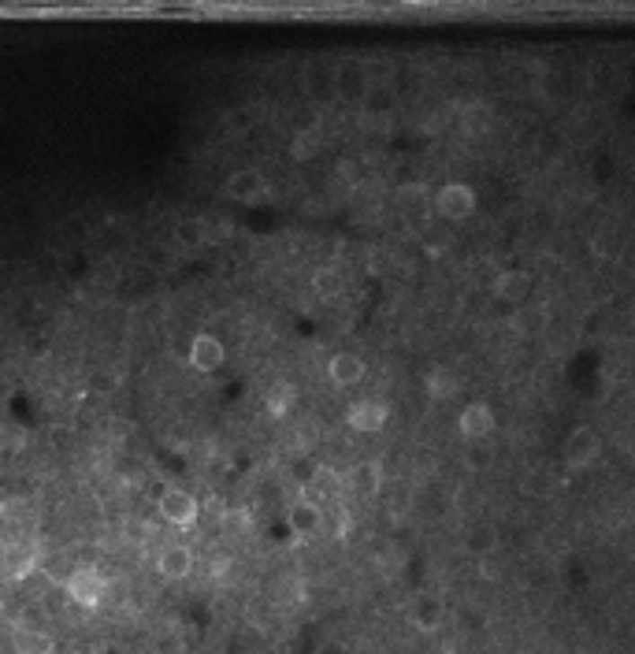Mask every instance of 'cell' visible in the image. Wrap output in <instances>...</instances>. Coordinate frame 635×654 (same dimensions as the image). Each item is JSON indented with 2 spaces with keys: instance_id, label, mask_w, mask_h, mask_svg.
<instances>
[{
  "instance_id": "obj_1",
  "label": "cell",
  "mask_w": 635,
  "mask_h": 654,
  "mask_svg": "<svg viewBox=\"0 0 635 654\" xmlns=\"http://www.w3.org/2000/svg\"><path fill=\"white\" fill-rule=\"evenodd\" d=\"M67 598L75 606H82V610H97L101 603H104V595H108V577L101 569H90V565H78L71 577H67Z\"/></svg>"
},
{
  "instance_id": "obj_2",
  "label": "cell",
  "mask_w": 635,
  "mask_h": 654,
  "mask_svg": "<svg viewBox=\"0 0 635 654\" xmlns=\"http://www.w3.org/2000/svg\"><path fill=\"white\" fill-rule=\"evenodd\" d=\"M156 509L160 517L168 521L172 528H193L198 525V499L190 490H179V487H168L163 495L156 499Z\"/></svg>"
},
{
  "instance_id": "obj_3",
  "label": "cell",
  "mask_w": 635,
  "mask_h": 654,
  "mask_svg": "<svg viewBox=\"0 0 635 654\" xmlns=\"http://www.w3.org/2000/svg\"><path fill=\"white\" fill-rule=\"evenodd\" d=\"M435 208L443 220H468V216L476 212V190L464 186V182H446L435 194Z\"/></svg>"
},
{
  "instance_id": "obj_4",
  "label": "cell",
  "mask_w": 635,
  "mask_h": 654,
  "mask_svg": "<svg viewBox=\"0 0 635 654\" xmlns=\"http://www.w3.org/2000/svg\"><path fill=\"white\" fill-rule=\"evenodd\" d=\"M598 454H602V439H598L595 428H576L569 439H565V465L569 469H587V465H595Z\"/></svg>"
},
{
  "instance_id": "obj_5",
  "label": "cell",
  "mask_w": 635,
  "mask_h": 654,
  "mask_svg": "<svg viewBox=\"0 0 635 654\" xmlns=\"http://www.w3.org/2000/svg\"><path fill=\"white\" fill-rule=\"evenodd\" d=\"M457 431L464 435L468 443H487L490 435H494V409H490L487 402L464 405L461 417H457Z\"/></svg>"
},
{
  "instance_id": "obj_6",
  "label": "cell",
  "mask_w": 635,
  "mask_h": 654,
  "mask_svg": "<svg viewBox=\"0 0 635 654\" xmlns=\"http://www.w3.org/2000/svg\"><path fill=\"white\" fill-rule=\"evenodd\" d=\"M386 420H391V405L379 402V398H361L349 405V428L361 431V435H375L386 428Z\"/></svg>"
},
{
  "instance_id": "obj_7",
  "label": "cell",
  "mask_w": 635,
  "mask_h": 654,
  "mask_svg": "<svg viewBox=\"0 0 635 654\" xmlns=\"http://www.w3.org/2000/svg\"><path fill=\"white\" fill-rule=\"evenodd\" d=\"M227 198L238 201V205H257V201L268 198V179H264L260 172H253V168L234 172V175L227 179Z\"/></svg>"
},
{
  "instance_id": "obj_8",
  "label": "cell",
  "mask_w": 635,
  "mask_h": 654,
  "mask_svg": "<svg viewBox=\"0 0 635 654\" xmlns=\"http://www.w3.org/2000/svg\"><path fill=\"white\" fill-rule=\"evenodd\" d=\"M368 90H372V82H368V71L361 64H342V67H335V97H342V101H365Z\"/></svg>"
},
{
  "instance_id": "obj_9",
  "label": "cell",
  "mask_w": 635,
  "mask_h": 654,
  "mask_svg": "<svg viewBox=\"0 0 635 654\" xmlns=\"http://www.w3.org/2000/svg\"><path fill=\"white\" fill-rule=\"evenodd\" d=\"M224 358H227V349L216 335H198L190 342V368L193 372H216L224 365Z\"/></svg>"
},
{
  "instance_id": "obj_10",
  "label": "cell",
  "mask_w": 635,
  "mask_h": 654,
  "mask_svg": "<svg viewBox=\"0 0 635 654\" xmlns=\"http://www.w3.org/2000/svg\"><path fill=\"white\" fill-rule=\"evenodd\" d=\"M156 572L163 580H186L193 572V551L182 547V543H172V547H163L160 558H156Z\"/></svg>"
},
{
  "instance_id": "obj_11",
  "label": "cell",
  "mask_w": 635,
  "mask_h": 654,
  "mask_svg": "<svg viewBox=\"0 0 635 654\" xmlns=\"http://www.w3.org/2000/svg\"><path fill=\"white\" fill-rule=\"evenodd\" d=\"M528 294H532V276H528V271L509 268V271H502V276L494 279V297H498V302L520 305Z\"/></svg>"
},
{
  "instance_id": "obj_12",
  "label": "cell",
  "mask_w": 635,
  "mask_h": 654,
  "mask_svg": "<svg viewBox=\"0 0 635 654\" xmlns=\"http://www.w3.org/2000/svg\"><path fill=\"white\" fill-rule=\"evenodd\" d=\"M327 376L335 387H357L365 379V361L357 358V353H335L327 365Z\"/></svg>"
},
{
  "instance_id": "obj_13",
  "label": "cell",
  "mask_w": 635,
  "mask_h": 654,
  "mask_svg": "<svg viewBox=\"0 0 635 654\" xmlns=\"http://www.w3.org/2000/svg\"><path fill=\"white\" fill-rule=\"evenodd\" d=\"M323 528V506L309 502V499H297L290 506V532L294 535H316Z\"/></svg>"
},
{
  "instance_id": "obj_14",
  "label": "cell",
  "mask_w": 635,
  "mask_h": 654,
  "mask_svg": "<svg viewBox=\"0 0 635 654\" xmlns=\"http://www.w3.org/2000/svg\"><path fill=\"white\" fill-rule=\"evenodd\" d=\"M443 617H446V606H443V598H435V595L417 598V606H412V624H417L420 632H435L438 624H443Z\"/></svg>"
},
{
  "instance_id": "obj_15",
  "label": "cell",
  "mask_w": 635,
  "mask_h": 654,
  "mask_svg": "<svg viewBox=\"0 0 635 654\" xmlns=\"http://www.w3.org/2000/svg\"><path fill=\"white\" fill-rule=\"evenodd\" d=\"M294 398H297V391H294L290 379H275V384L264 391V409H268L271 417H287L290 405H294Z\"/></svg>"
},
{
  "instance_id": "obj_16",
  "label": "cell",
  "mask_w": 635,
  "mask_h": 654,
  "mask_svg": "<svg viewBox=\"0 0 635 654\" xmlns=\"http://www.w3.org/2000/svg\"><path fill=\"white\" fill-rule=\"evenodd\" d=\"M349 483H353L357 495H379V487H383V465H379V461H361V465L349 473Z\"/></svg>"
},
{
  "instance_id": "obj_17",
  "label": "cell",
  "mask_w": 635,
  "mask_h": 654,
  "mask_svg": "<svg viewBox=\"0 0 635 654\" xmlns=\"http://www.w3.org/2000/svg\"><path fill=\"white\" fill-rule=\"evenodd\" d=\"M424 387H428V394H431V398H454V394L461 391V379H457V372H454V368L438 365V368H431V372H428Z\"/></svg>"
},
{
  "instance_id": "obj_18",
  "label": "cell",
  "mask_w": 635,
  "mask_h": 654,
  "mask_svg": "<svg viewBox=\"0 0 635 654\" xmlns=\"http://www.w3.org/2000/svg\"><path fill=\"white\" fill-rule=\"evenodd\" d=\"M464 551L476 554V558H487V554L498 551V535H494V528H487V525L468 528L464 532Z\"/></svg>"
},
{
  "instance_id": "obj_19",
  "label": "cell",
  "mask_w": 635,
  "mask_h": 654,
  "mask_svg": "<svg viewBox=\"0 0 635 654\" xmlns=\"http://www.w3.org/2000/svg\"><path fill=\"white\" fill-rule=\"evenodd\" d=\"M175 238L182 245H201L208 238V224L201 220V216H182V220L175 224Z\"/></svg>"
},
{
  "instance_id": "obj_20",
  "label": "cell",
  "mask_w": 635,
  "mask_h": 654,
  "mask_svg": "<svg viewBox=\"0 0 635 654\" xmlns=\"http://www.w3.org/2000/svg\"><path fill=\"white\" fill-rule=\"evenodd\" d=\"M464 465L472 469V473H487L494 465V446H487V443H468L464 446Z\"/></svg>"
},
{
  "instance_id": "obj_21",
  "label": "cell",
  "mask_w": 635,
  "mask_h": 654,
  "mask_svg": "<svg viewBox=\"0 0 635 654\" xmlns=\"http://www.w3.org/2000/svg\"><path fill=\"white\" fill-rule=\"evenodd\" d=\"M316 149H320V138L309 134V130H301V134L290 138V156L294 160H309V156H316Z\"/></svg>"
},
{
  "instance_id": "obj_22",
  "label": "cell",
  "mask_w": 635,
  "mask_h": 654,
  "mask_svg": "<svg viewBox=\"0 0 635 654\" xmlns=\"http://www.w3.org/2000/svg\"><path fill=\"white\" fill-rule=\"evenodd\" d=\"M487 127H490V112H487V108H483V104H472V108H468V112H464V130H468V134H483Z\"/></svg>"
},
{
  "instance_id": "obj_23",
  "label": "cell",
  "mask_w": 635,
  "mask_h": 654,
  "mask_svg": "<svg viewBox=\"0 0 635 654\" xmlns=\"http://www.w3.org/2000/svg\"><path fill=\"white\" fill-rule=\"evenodd\" d=\"M398 205H405V208H420L424 201H428V190L420 186V182H412V186H398Z\"/></svg>"
},
{
  "instance_id": "obj_24",
  "label": "cell",
  "mask_w": 635,
  "mask_h": 654,
  "mask_svg": "<svg viewBox=\"0 0 635 654\" xmlns=\"http://www.w3.org/2000/svg\"><path fill=\"white\" fill-rule=\"evenodd\" d=\"M480 577H487V580H498L502 577V565H494V554L480 558Z\"/></svg>"
},
{
  "instance_id": "obj_25",
  "label": "cell",
  "mask_w": 635,
  "mask_h": 654,
  "mask_svg": "<svg viewBox=\"0 0 635 654\" xmlns=\"http://www.w3.org/2000/svg\"><path fill=\"white\" fill-rule=\"evenodd\" d=\"M93 387H97V391H112V387H116V376H108V372L93 376Z\"/></svg>"
},
{
  "instance_id": "obj_26",
  "label": "cell",
  "mask_w": 635,
  "mask_h": 654,
  "mask_svg": "<svg viewBox=\"0 0 635 654\" xmlns=\"http://www.w3.org/2000/svg\"><path fill=\"white\" fill-rule=\"evenodd\" d=\"M231 127L234 130H250V112H231Z\"/></svg>"
},
{
  "instance_id": "obj_27",
  "label": "cell",
  "mask_w": 635,
  "mask_h": 654,
  "mask_svg": "<svg viewBox=\"0 0 635 654\" xmlns=\"http://www.w3.org/2000/svg\"><path fill=\"white\" fill-rule=\"evenodd\" d=\"M8 398H12V379L0 372V402H8Z\"/></svg>"
},
{
  "instance_id": "obj_28",
  "label": "cell",
  "mask_w": 635,
  "mask_h": 654,
  "mask_svg": "<svg viewBox=\"0 0 635 654\" xmlns=\"http://www.w3.org/2000/svg\"><path fill=\"white\" fill-rule=\"evenodd\" d=\"M431 654H457V647H438V650H431Z\"/></svg>"
},
{
  "instance_id": "obj_29",
  "label": "cell",
  "mask_w": 635,
  "mask_h": 654,
  "mask_svg": "<svg viewBox=\"0 0 635 654\" xmlns=\"http://www.w3.org/2000/svg\"><path fill=\"white\" fill-rule=\"evenodd\" d=\"M631 175H635V172H631Z\"/></svg>"
}]
</instances>
